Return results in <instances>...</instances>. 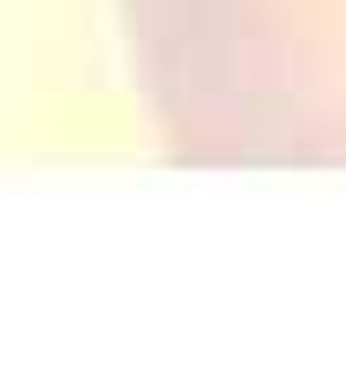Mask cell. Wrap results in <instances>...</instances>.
I'll list each match as a JSON object with an SVG mask.
<instances>
[{
	"label": "cell",
	"instance_id": "1",
	"mask_svg": "<svg viewBox=\"0 0 346 365\" xmlns=\"http://www.w3.org/2000/svg\"><path fill=\"white\" fill-rule=\"evenodd\" d=\"M170 33H183L190 53H248L255 39H268L294 20H307V14H333L346 7V0H157Z\"/></svg>",
	"mask_w": 346,
	"mask_h": 365
}]
</instances>
